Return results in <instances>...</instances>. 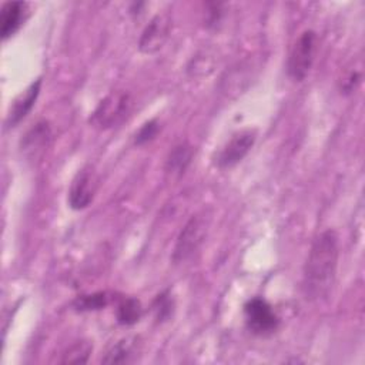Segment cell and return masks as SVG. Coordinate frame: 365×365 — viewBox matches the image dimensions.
Wrapping results in <instances>:
<instances>
[{
	"instance_id": "ac0fdd59",
	"label": "cell",
	"mask_w": 365,
	"mask_h": 365,
	"mask_svg": "<svg viewBox=\"0 0 365 365\" xmlns=\"http://www.w3.org/2000/svg\"><path fill=\"white\" fill-rule=\"evenodd\" d=\"M154 311H155V317L157 319H165L171 311H173V301L170 299V297L167 295V292L160 294L155 301H154Z\"/></svg>"
},
{
	"instance_id": "3957f363",
	"label": "cell",
	"mask_w": 365,
	"mask_h": 365,
	"mask_svg": "<svg viewBox=\"0 0 365 365\" xmlns=\"http://www.w3.org/2000/svg\"><path fill=\"white\" fill-rule=\"evenodd\" d=\"M131 106L133 100L127 91H113L98 103L91 115V123L98 128L114 127L123 121Z\"/></svg>"
},
{
	"instance_id": "277c9868",
	"label": "cell",
	"mask_w": 365,
	"mask_h": 365,
	"mask_svg": "<svg viewBox=\"0 0 365 365\" xmlns=\"http://www.w3.org/2000/svg\"><path fill=\"white\" fill-rule=\"evenodd\" d=\"M247 328L255 335H268L277 331L279 318L264 298H251L244 305Z\"/></svg>"
},
{
	"instance_id": "30bf717a",
	"label": "cell",
	"mask_w": 365,
	"mask_h": 365,
	"mask_svg": "<svg viewBox=\"0 0 365 365\" xmlns=\"http://www.w3.org/2000/svg\"><path fill=\"white\" fill-rule=\"evenodd\" d=\"M27 17V3L24 1H7L1 7L0 13V34L6 40L11 37L24 23Z\"/></svg>"
},
{
	"instance_id": "7c38bea8",
	"label": "cell",
	"mask_w": 365,
	"mask_h": 365,
	"mask_svg": "<svg viewBox=\"0 0 365 365\" xmlns=\"http://www.w3.org/2000/svg\"><path fill=\"white\" fill-rule=\"evenodd\" d=\"M194 150L188 143L177 144L168 154L165 170L173 175H181L185 173L187 167L191 164Z\"/></svg>"
},
{
	"instance_id": "52a82bcc",
	"label": "cell",
	"mask_w": 365,
	"mask_h": 365,
	"mask_svg": "<svg viewBox=\"0 0 365 365\" xmlns=\"http://www.w3.org/2000/svg\"><path fill=\"white\" fill-rule=\"evenodd\" d=\"M96 177L93 171L84 168L77 173L74 177L70 191H68V204L73 210H83L88 207V204L93 201L94 192H96Z\"/></svg>"
},
{
	"instance_id": "5b68a950",
	"label": "cell",
	"mask_w": 365,
	"mask_h": 365,
	"mask_svg": "<svg viewBox=\"0 0 365 365\" xmlns=\"http://www.w3.org/2000/svg\"><path fill=\"white\" fill-rule=\"evenodd\" d=\"M255 131L254 130H242L235 133L230 141L221 148V151L217 154L215 163L220 168H231L237 165L252 148L255 143Z\"/></svg>"
},
{
	"instance_id": "9c48e42d",
	"label": "cell",
	"mask_w": 365,
	"mask_h": 365,
	"mask_svg": "<svg viewBox=\"0 0 365 365\" xmlns=\"http://www.w3.org/2000/svg\"><path fill=\"white\" fill-rule=\"evenodd\" d=\"M167 36H168V21L165 17L163 16H157L154 17L148 24L147 27L144 29L141 37H140V50L147 53V54H151V53H155L158 51L165 40H167Z\"/></svg>"
},
{
	"instance_id": "e0dca14e",
	"label": "cell",
	"mask_w": 365,
	"mask_h": 365,
	"mask_svg": "<svg viewBox=\"0 0 365 365\" xmlns=\"http://www.w3.org/2000/svg\"><path fill=\"white\" fill-rule=\"evenodd\" d=\"M158 130H160V124L157 123V120H150V121L144 123L141 125V128L134 135L135 144L140 145V144H145V143L151 141L157 135Z\"/></svg>"
},
{
	"instance_id": "8fae6325",
	"label": "cell",
	"mask_w": 365,
	"mask_h": 365,
	"mask_svg": "<svg viewBox=\"0 0 365 365\" xmlns=\"http://www.w3.org/2000/svg\"><path fill=\"white\" fill-rule=\"evenodd\" d=\"M50 138H51V130L48 123L38 121L24 134L21 140V151L27 157L36 158L46 150V147L50 143Z\"/></svg>"
},
{
	"instance_id": "2e32d148",
	"label": "cell",
	"mask_w": 365,
	"mask_h": 365,
	"mask_svg": "<svg viewBox=\"0 0 365 365\" xmlns=\"http://www.w3.org/2000/svg\"><path fill=\"white\" fill-rule=\"evenodd\" d=\"M108 297L106 292H96L91 295H83L76 299L74 307L77 311H96L107 305Z\"/></svg>"
},
{
	"instance_id": "9a60e30c",
	"label": "cell",
	"mask_w": 365,
	"mask_h": 365,
	"mask_svg": "<svg viewBox=\"0 0 365 365\" xmlns=\"http://www.w3.org/2000/svg\"><path fill=\"white\" fill-rule=\"evenodd\" d=\"M93 351V346L88 341H77L70 345L64 354H61V364H84L88 361V356Z\"/></svg>"
},
{
	"instance_id": "6da1fadb",
	"label": "cell",
	"mask_w": 365,
	"mask_h": 365,
	"mask_svg": "<svg viewBox=\"0 0 365 365\" xmlns=\"http://www.w3.org/2000/svg\"><path fill=\"white\" fill-rule=\"evenodd\" d=\"M338 254L339 248L335 231L327 230L314 240L302 278L307 299L321 301L329 295L335 281Z\"/></svg>"
},
{
	"instance_id": "ba28073f",
	"label": "cell",
	"mask_w": 365,
	"mask_h": 365,
	"mask_svg": "<svg viewBox=\"0 0 365 365\" xmlns=\"http://www.w3.org/2000/svg\"><path fill=\"white\" fill-rule=\"evenodd\" d=\"M41 88V80L37 78L34 83H31L10 106L7 118H6V125L7 127H14L17 125L33 108L36 104V100L40 94Z\"/></svg>"
},
{
	"instance_id": "8992f818",
	"label": "cell",
	"mask_w": 365,
	"mask_h": 365,
	"mask_svg": "<svg viewBox=\"0 0 365 365\" xmlns=\"http://www.w3.org/2000/svg\"><path fill=\"white\" fill-rule=\"evenodd\" d=\"M205 235V224L200 217H192L182 228L173 254L175 262L188 259L201 245Z\"/></svg>"
},
{
	"instance_id": "7a4b0ae2",
	"label": "cell",
	"mask_w": 365,
	"mask_h": 365,
	"mask_svg": "<svg viewBox=\"0 0 365 365\" xmlns=\"http://www.w3.org/2000/svg\"><path fill=\"white\" fill-rule=\"evenodd\" d=\"M317 51V34L314 30H305L294 43L287 63L288 76L294 81H302L309 73Z\"/></svg>"
},
{
	"instance_id": "4fadbf2b",
	"label": "cell",
	"mask_w": 365,
	"mask_h": 365,
	"mask_svg": "<svg viewBox=\"0 0 365 365\" xmlns=\"http://www.w3.org/2000/svg\"><path fill=\"white\" fill-rule=\"evenodd\" d=\"M117 321L121 325H133L138 322L143 314L141 302L137 298H124L117 307Z\"/></svg>"
},
{
	"instance_id": "5bb4252c",
	"label": "cell",
	"mask_w": 365,
	"mask_h": 365,
	"mask_svg": "<svg viewBox=\"0 0 365 365\" xmlns=\"http://www.w3.org/2000/svg\"><path fill=\"white\" fill-rule=\"evenodd\" d=\"M133 354H134V341L130 338H125V339L118 341L115 345H113L106 352V356L101 361L106 364L128 362L131 359Z\"/></svg>"
}]
</instances>
